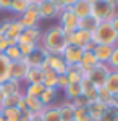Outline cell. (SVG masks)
Listing matches in <instances>:
<instances>
[{"label":"cell","mask_w":118,"mask_h":121,"mask_svg":"<svg viewBox=\"0 0 118 121\" xmlns=\"http://www.w3.org/2000/svg\"><path fill=\"white\" fill-rule=\"evenodd\" d=\"M39 45L44 47L49 55H62L65 47L68 45V36L57 24V26H52V28H49L47 31L42 32Z\"/></svg>","instance_id":"cell-1"},{"label":"cell","mask_w":118,"mask_h":121,"mask_svg":"<svg viewBox=\"0 0 118 121\" xmlns=\"http://www.w3.org/2000/svg\"><path fill=\"white\" fill-rule=\"evenodd\" d=\"M92 36H94L92 40H94L95 45H109V47L118 45V36L112 29L109 21L107 23H99V26L92 32Z\"/></svg>","instance_id":"cell-2"},{"label":"cell","mask_w":118,"mask_h":121,"mask_svg":"<svg viewBox=\"0 0 118 121\" xmlns=\"http://www.w3.org/2000/svg\"><path fill=\"white\" fill-rule=\"evenodd\" d=\"M57 18H58V26L63 29V32L66 36H70L71 32H74V31L78 29L79 18L73 13L71 8H62Z\"/></svg>","instance_id":"cell-3"},{"label":"cell","mask_w":118,"mask_h":121,"mask_svg":"<svg viewBox=\"0 0 118 121\" xmlns=\"http://www.w3.org/2000/svg\"><path fill=\"white\" fill-rule=\"evenodd\" d=\"M92 32H87V31H82V29H76L74 32H71L68 36V44H73V45L81 47L82 50H92L95 44L92 40Z\"/></svg>","instance_id":"cell-4"},{"label":"cell","mask_w":118,"mask_h":121,"mask_svg":"<svg viewBox=\"0 0 118 121\" xmlns=\"http://www.w3.org/2000/svg\"><path fill=\"white\" fill-rule=\"evenodd\" d=\"M47 58H49V53H47V50L44 47L37 45L29 55H26L23 60H24V63H26L29 68H41V69H44L47 68Z\"/></svg>","instance_id":"cell-5"},{"label":"cell","mask_w":118,"mask_h":121,"mask_svg":"<svg viewBox=\"0 0 118 121\" xmlns=\"http://www.w3.org/2000/svg\"><path fill=\"white\" fill-rule=\"evenodd\" d=\"M117 13V8L109 5L105 0H99V2H92V16L99 19L100 23H107L113 18V15Z\"/></svg>","instance_id":"cell-6"},{"label":"cell","mask_w":118,"mask_h":121,"mask_svg":"<svg viewBox=\"0 0 118 121\" xmlns=\"http://www.w3.org/2000/svg\"><path fill=\"white\" fill-rule=\"evenodd\" d=\"M110 73H112V69H110L105 63H97L89 73H86V78H89V81H91L95 87H102V86L105 84V81H107V78H109Z\"/></svg>","instance_id":"cell-7"},{"label":"cell","mask_w":118,"mask_h":121,"mask_svg":"<svg viewBox=\"0 0 118 121\" xmlns=\"http://www.w3.org/2000/svg\"><path fill=\"white\" fill-rule=\"evenodd\" d=\"M39 2V0H37ZM37 2H29L27 10L18 16V19L23 23L24 28H39L41 23V16H39V8H37Z\"/></svg>","instance_id":"cell-8"},{"label":"cell","mask_w":118,"mask_h":121,"mask_svg":"<svg viewBox=\"0 0 118 121\" xmlns=\"http://www.w3.org/2000/svg\"><path fill=\"white\" fill-rule=\"evenodd\" d=\"M37 8H39V16L41 19H52L57 18L60 13V7L55 3V0H39L37 2Z\"/></svg>","instance_id":"cell-9"},{"label":"cell","mask_w":118,"mask_h":121,"mask_svg":"<svg viewBox=\"0 0 118 121\" xmlns=\"http://www.w3.org/2000/svg\"><path fill=\"white\" fill-rule=\"evenodd\" d=\"M42 37V31L39 28H24V31L19 34L18 44H34L39 45Z\"/></svg>","instance_id":"cell-10"},{"label":"cell","mask_w":118,"mask_h":121,"mask_svg":"<svg viewBox=\"0 0 118 121\" xmlns=\"http://www.w3.org/2000/svg\"><path fill=\"white\" fill-rule=\"evenodd\" d=\"M82 52H84V50H82L81 47L68 44V45L65 47L63 53H62V58L65 60L66 65H78L79 60H81V56H82Z\"/></svg>","instance_id":"cell-11"},{"label":"cell","mask_w":118,"mask_h":121,"mask_svg":"<svg viewBox=\"0 0 118 121\" xmlns=\"http://www.w3.org/2000/svg\"><path fill=\"white\" fill-rule=\"evenodd\" d=\"M27 68L29 66L24 63V60H18V61H13L10 65V79H15L18 82L24 81V76L27 73Z\"/></svg>","instance_id":"cell-12"},{"label":"cell","mask_w":118,"mask_h":121,"mask_svg":"<svg viewBox=\"0 0 118 121\" xmlns=\"http://www.w3.org/2000/svg\"><path fill=\"white\" fill-rule=\"evenodd\" d=\"M47 68H50L52 71H55L57 76H63L66 73L68 65L65 63L62 55H49V58H47Z\"/></svg>","instance_id":"cell-13"},{"label":"cell","mask_w":118,"mask_h":121,"mask_svg":"<svg viewBox=\"0 0 118 121\" xmlns=\"http://www.w3.org/2000/svg\"><path fill=\"white\" fill-rule=\"evenodd\" d=\"M71 10L79 19L86 18V16L92 15V0H78L71 7Z\"/></svg>","instance_id":"cell-14"},{"label":"cell","mask_w":118,"mask_h":121,"mask_svg":"<svg viewBox=\"0 0 118 121\" xmlns=\"http://www.w3.org/2000/svg\"><path fill=\"white\" fill-rule=\"evenodd\" d=\"M107 105H104V103L100 102H91L89 103V107L86 108L87 110V115H89V118L94 121H100V118L105 115V112H107Z\"/></svg>","instance_id":"cell-15"},{"label":"cell","mask_w":118,"mask_h":121,"mask_svg":"<svg viewBox=\"0 0 118 121\" xmlns=\"http://www.w3.org/2000/svg\"><path fill=\"white\" fill-rule=\"evenodd\" d=\"M65 76H66V79H68V84L70 82H81V79L86 76V73L82 71V68L79 66V63H78V65H68Z\"/></svg>","instance_id":"cell-16"},{"label":"cell","mask_w":118,"mask_h":121,"mask_svg":"<svg viewBox=\"0 0 118 121\" xmlns=\"http://www.w3.org/2000/svg\"><path fill=\"white\" fill-rule=\"evenodd\" d=\"M97 63H99V61H97V58L94 56L92 50H84V52H82V56H81V60H79V66L82 68L84 73H89Z\"/></svg>","instance_id":"cell-17"},{"label":"cell","mask_w":118,"mask_h":121,"mask_svg":"<svg viewBox=\"0 0 118 121\" xmlns=\"http://www.w3.org/2000/svg\"><path fill=\"white\" fill-rule=\"evenodd\" d=\"M81 94L89 99V102H95V99H97V87L86 76L81 79Z\"/></svg>","instance_id":"cell-18"},{"label":"cell","mask_w":118,"mask_h":121,"mask_svg":"<svg viewBox=\"0 0 118 121\" xmlns=\"http://www.w3.org/2000/svg\"><path fill=\"white\" fill-rule=\"evenodd\" d=\"M112 50H113V47H109V45H95L92 48V53L94 56L97 58V61L99 63H105L107 65V61L110 60V55H112Z\"/></svg>","instance_id":"cell-19"},{"label":"cell","mask_w":118,"mask_h":121,"mask_svg":"<svg viewBox=\"0 0 118 121\" xmlns=\"http://www.w3.org/2000/svg\"><path fill=\"white\" fill-rule=\"evenodd\" d=\"M57 81L58 76L55 74V71H52L50 68H44L42 69V86L47 89H57Z\"/></svg>","instance_id":"cell-20"},{"label":"cell","mask_w":118,"mask_h":121,"mask_svg":"<svg viewBox=\"0 0 118 121\" xmlns=\"http://www.w3.org/2000/svg\"><path fill=\"white\" fill-rule=\"evenodd\" d=\"M57 107H58L62 121H73V116H74V105H73V102L65 100L60 105H57Z\"/></svg>","instance_id":"cell-21"},{"label":"cell","mask_w":118,"mask_h":121,"mask_svg":"<svg viewBox=\"0 0 118 121\" xmlns=\"http://www.w3.org/2000/svg\"><path fill=\"white\" fill-rule=\"evenodd\" d=\"M23 99H24V103H26V108L31 113H42L44 112L45 107L39 100V97H27V95L23 94Z\"/></svg>","instance_id":"cell-22"},{"label":"cell","mask_w":118,"mask_h":121,"mask_svg":"<svg viewBox=\"0 0 118 121\" xmlns=\"http://www.w3.org/2000/svg\"><path fill=\"white\" fill-rule=\"evenodd\" d=\"M99 19L95 18V16H86V18H81L79 19V24H78V29H82V31H87V32H94L95 28L99 26Z\"/></svg>","instance_id":"cell-23"},{"label":"cell","mask_w":118,"mask_h":121,"mask_svg":"<svg viewBox=\"0 0 118 121\" xmlns=\"http://www.w3.org/2000/svg\"><path fill=\"white\" fill-rule=\"evenodd\" d=\"M0 89L3 91L5 95H13V94L23 92V89H21V82L15 81V79H7L5 82L0 86Z\"/></svg>","instance_id":"cell-24"},{"label":"cell","mask_w":118,"mask_h":121,"mask_svg":"<svg viewBox=\"0 0 118 121\" xmlns=\"http://www.w3.org/2000/svg\"><path fill=\"white\" fill-rule=\"evenodd\" d=\"M26 84H42V69L41 68H27V73L24 76Z\"/></svg>","instance_id":"cell-25"},{"label":"cell","mask_w":118,"mask_h":121,"mask_svg":"<svg viewBox=\"0 0 118 121\" xmlns=\"http://www.w3.org/2000/svg\"><path fill=\"white\" fill-rule=\"evenodd\" d=\"M23 31H24L23 23H21L18 18H13V21H11V26H10V29L7 31V34H5V39H18L19 34H21Z\"/></svg>","instance_id":"cell-26"},{"label":"cell","mask_w":118,"mask_h":121,"mask_svg":"<svg viewBox=\"0 0 118 121\" xmlns=\"http://www.w3.org/2000/svg\"><path fill=\"white\" fill-rule=\"evenodd\" d=\"M42 121H62L60 112L57 105H49L42 112Z\"/></svg>","instance_id":"cell-27"},{"label":"cell","mask_w":118,"mask_h":121,"mask_svg":"<svg viewBox=\"0 0 118 121\" xmlns=\"http://www.w3.org/2000/svg\"><path fill=\"white\" fill-rule=\"evenodd\" d=\"M10 65H11V61L2 53L0 55V86L7 79H10Z\"/></svg>","instance_id":"cell-28"},{"label":"cell","mask_w":118,"mask_h":121,"mask_svg":"<svg viewBox=\"0 0 118 121\" xmlns=\"http://www.w3.org/2000/svg\"><path fill=\"white\" fill-rule=\"evenodd\" d=\"M63 92H65L66 100H68V102H73L76 97L81 95V82H70Z\"/></svg>","instance_id":"cell-29"},{"label":"cell","mask_w":118,"mask_h":121,"mask_svg":"<svg viewBox=\"0 0 118 121\" xmlns=\"http://www.w3.org/2000/svg\"><path fill=\"white\" fill-rule=\"evenodd\" d=\"M104 87L109 91L112 95H117L118 94V71H112L107 78V81L104 84Z\"/></svg>","instance_id":"cell-30"},{"label":"cell","mask_w":118,"mask_h":121,"mask_svg":"<svg viewBox=\"0 0 118 121\" xmlns=\"http://www.w3.org/2000/svg\"><path fill=\"white\" fill-rule=\"evenodd\" d=\"M27 7H29V2H27V0H11V5H10L8 11L15 13L16 18H18V16H21L27 10Z\"/></svg>","instance_id":"cell-31"},{"label":"cell","mask_w":118,"mask_h":121,"mask_svg":"<svg viewBox=\"0 0 118 121\" xmlns=\"http://www.w3.org/2000/svg\"><path fill=\"white\" fill-rule=\"evenodd\" d=\"M112 100H113V95L104 86L97 87V99H95V102H100V103H104V105H107V107H112Z\"/></svg>","instance_id":"cell-32"},{"label":"cell","mask_w":118,"mask_h":121,"mask_svg":"<svg viewBox=\"0 0 118 121\" xmlns=\"http://www.w3.org/2000/svg\"><path fill=\"white\" fill-rule=\"evenodd\" d=\"M55 97H57V89H44V92L41 94L39 100L42 102L44 107H49V105H54L55 102Z\"/></svg>","instance_id":"cell-33"},{"label":"cell","mask_w":118,"mask_h":121,"mask_svg":"<svg viewBox=\"0 0 118 121\" xmlns=\"http://www.w3.org/2000/svg\"><path fill=\"white\" fill-rule=\"evenodd\" d=\"M21 99H23V92L13 94V95H5V100L2 103V108H16ZM2 108H0V110H2Z\"/></svg>","instance_id":"cell-34"},{"label":"cell","mask_w":118,"mask_h":121,"mask_svg":"<svg viewBox=\"0 0 118 121\" xmlns=\"http://www.w3.org/2000/svg\"><path fill=\"white\" fill-rule=\"evenodd\" d=\"M44 86L42 84H27L26 89L23 91V94L24 95H27V97H41V94L44 92Z\"/></svg>","instance_id":"cell-35"},{"label":"cell","mask_w":118,"mask_h":121,"mask_svg":"<svg viewBox=\"0 0 118 121\" xmlns=\"http://www.w3.org/2000/svg\"><path fill=\"white\" fill-rule=\"evenodd\" d=\"M3 55L7 56L11 63H13V61H18V60H23V55H21V52H19L18 45H10V47H7V50L3 52Z\"/></svg>","instance_id":"cell-36"},{"label":"cell","mask_w":118,"mask_h":121,"mask_svg":"<svg viewBox=\"0 0 118 121\" xmlns=\"http://www.w3.org/2000/svg\"><path fill=\"white\" fill-rule=\"evenodd\" d=\"M107 66H109L112 71H118V45L113 47L112 55H110V60L107 61Z\"/></svg>","instance_id":"cell-37"},{"label":"cell","mask_w":118,"mask_h":121,"mask_svg":"<svg viewBox=\"0 0 118 121\" xmlns=\"http://www.w3.org/2000/svg\"><path fill=\"white\" fill-rule=\"evenodd\" d=\"M2 116L5 120H11V118H19V110L18 108H2L0 110Z\"/></svg>","instance_id":"cell-38"},{"label":"cell","mask_w":118,"mask_h":121,"mask_svg":"<svg viewBox=\"0 0 118 121\" xmlns=\"http://www.w3.org/2000/svg\"><path fill=\"white\" fill-rule=\"evenodd\" d=\"M89 99L86 97V95H79V97H76L74 100H73V105H74V108H87L89 107Z\"/></svg>","instance_id":"cell-39"},{"label":"cell","mask_w":118,"mask_h":121,"mask_svg":"<svg viewBox=\"0 0 118 121\" xmlns=\"http://www.w3.org/2000/svg\"><path fill=\"white\" fill-rule=\"evenodd\" d=\"M36 47L37 45H34V44H18V48H19V52H21V55H23V58L26 55H29Z\"/></svg>","instance_id":"cell-40"},{"label":"cell","mask_w":118,"mask_h":121,"mask_svg":"<svg viewBox=\"0 0 118 121\" xmlns=\"http://www.w3.org/2000/svg\"><path fill=\"white\" fill-rule=\"evenodd\" d=\"M11 21H13V18L3 19V21L0 23V32L3 34V37H5V34H7V31H8V29H10V26H11Z\"/></svg>","instance_id":"cell-41"},{"label":"cell","mask_w":118,"mask_h":121,"mask_svg":"<svg viewBox=\"0 0 118 121\" xmlns=\"http://www.w3.org/2000/svg\"><path fill=\"white\" fill-rule=\"evenodd\" d=\"M76 2H78V0H55V3H57L60 8H71Z\"/></svg>","instance_id":"cell-42"},{"label":"cell","mask_w":118,"mask_h":121,"mask_svg":"<svg viewBox=\"0 0 118 121\" xmlns=\"http://www.w3.org/2000/svg\"><path fill=\"white\" fill-rule=\"evenodd\" d=\"M66 86H68V79H66V76H58V81H57V91L58 89H66Z\"/></svg>","instance_id":"cell-43"},{"label":"cell","mask_w":118,"mask_h":121,"mask_svg":"<svg viewBox=\"0 0 118 121\" xmlns=\"http://www.w3.org/2000/svg\"><path fill=\"white\" fill-rule=\"evenodd\" d=\"M109 23H110V26H112V29L117 32V36H118V11L115 13V15H113V18L110 19Z\"/></svg>","instance_id":"cell-44"},{"label":"cell","mask_w":118,"mask_h":121,"mask_svg":"<svg viewBox=\"0 0 118 121\" xmlns=\"http://www.w3.org/2000/svg\"><path fill=\"white\" fill-rule=\"evenodd\" d=\"M11 0H0V11H8Z\"/></svg>","instance_id":"cell-45"},{"label":"cell","mask_w":118,"mask_h":121,"mask_svg":"<svg viewBox=\"0 0 118 121\" xmlns=\"http://www.w3.org/2000/svg\"><path fill=\"white\" fill-rule=\"evenodd\" d=\"M29 120H31V112L29 110L19 112V121H29Z\"/></svg>","instance_id":"cell-46"},{"label":"cell","mask_w":118,"mask_h":121,"mask_svg":"<svg viewBox=\"0 0 118 121\" xmlns=\"http://www.w3.org/2000/svg\"><path fill=\"white\" fill-rule=\"evenodd\" d=\"M29 121H42V113H31Z\"/></svg>","instance_id":"cell-47"},{"label":"cell","mask_w":118,"mask_h":121,"mask_svg":"<svg viewBox=\"0 0 118 121\" xmlns=\"http://www.w3.org/2000/svg\"><path fill=\"white\" fill-rule=\"evenodd\" d=\"M112 107L118 110V94H117V95H113V100H112Z\"/></svg>","instance_id":"cell-48"},{"label":"cell","mask_w":118,"mask_h":121,"mask_svg":"<svg viewBox=\"0 0 118 121\" xmlns=\"http://www.w3.org/2000/svg\"><path fill=\"white\" fill-rule=\"evenodd\" d=\"M105 2H107L109 5H112V7H115V8L118 7V0H105Z\"/></svg>","instance_id":"cell-49"},{"label":"cell","mask_w":118,"mask_h":121,"mask_svg":"<svg viewBox=\"0 0 118 121\" xmlns=\"http://www.w3.org/2000/svg\"><path fill=\"white\" fill-rule=\"evenodd\" d=\"M3 100H5V94H3V91L0 89V108H2V103H3Z\"/></svg>","instance_id":"cell-50"},{"label":"cell","mask_w":118,"mask_h":121,"mask_svg":"<svg viewBox=\"0 0 118 121\" xmlns=\"http://www.w3.org/2000/svg\"><path fill=\"white\" fill-rule=\"evenodd\" d=\"M110 121H118V110H115V113L112 115V118H110Z\"/></svg>","instance_id":"cell-51"},{"label":"cell","mask_w":118,"mask_h":121,"mask_svg":"<svg viewBox=\"0 0 118 121\" xmlns=\"http://www.w3.org/2000/svg\"><path fill=\"white\" fill-rule=\"evenodd\" d=\"M7 121H19V118H11V120H7Z\"/></svg>","instance_id":"cell-52"},{"label":"cell","mask_w":118,"mask_h":121,"mask_svg":"<svg viewBox=\"0 0 118 121\" xmlns=\"http://www.w3.org/2000/svg\"><path fill=\"white\" fill-rule=\"evenodd\" d=\"M0 121H7L5 118H3V116H2V113H0Z\"/></svg>","instance_id":"cell-53"},{"label":"cell","mask_w":118,"mask_h":121,"mask_svg":"<svg viewBox=\"0 0 118 121\" xmlns=\"http://www.w3.org/2000/svg\"><path fill=\"white\" fill-rule=\"evenodd\" d=\"M2 40H3V34L0 32V42H2Z\"/></svg>","instance_id":"cell-54"},{"label":"cell","mask_w":118,"mask_h":121,"mask_svg":"<svg viewBox=\"0 0 118 121\" xmlns=\"http://www.w3.org/2000/svg\"><path fill=\"white\" fill-rule=\"evenodd\" d=\"M27 2H37V0H27Z\"/></svg>","instance_id":"cell-55"},{"label":"cell","mask_w":118,"mask_h":121,"mask_svg":"<svg viewBox=\"0 0 118 121\" xmlns=\"http://www.w3.org/2000/svg\"><path fill=\"white\" fill-rule=\"evenodd\" d=\"M89 121H94V120H89Z\"/></svg>","instance_id":"cell-56"}]
</instances>
